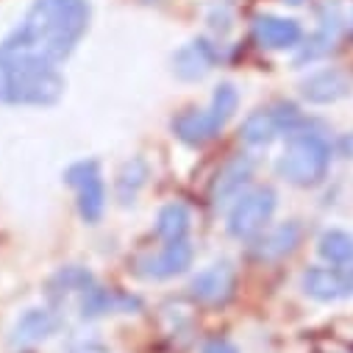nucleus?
Returning a JSON list of instances; mask_svg holds the SVG:
<instances>
[{
    "label": "nucleus",
    "instance_id": "obj_1",
    "mask_svg": "<svg viewBox=\"0 0 353 353\" xmlns=\"http://www.w3.org/2000/svg\"><path fill=\"white\" fill-rule=\"evenodd\" d=\"M86 0H34L23 23L0 42V59L26 70H56L90 31Z\"/></svg>",
    "mask_w": 353,
    "mask_h": 353
},
{
    "label": "nucleus",
    "instance_id": "obj_2",
    "mask_svg": "<svg viewBox=\"0 0 353 353\" xmlns=\"http://www.w3.org/2000/svg\"><path fill=\"white\" fill-rule=\"evenodd\" d=\"M331 167V145L323 134L295 131L279 159V172L295 187H317Z\"/></svg>",
    "mask_w": 353,
    "mask_h": 353
},
{
    "label": "nucleus",
    "instance_id": "obj_3",
    "mask_svg": "<svg viewBox=\"0 0 353 353\" xmlns=\"http://www.w3.org/2000/svg\"><path fill=\"white\" fill-rule=\"evenodd\" d=\"M64 95L59 70H17L0 61V103L6 106H53Z\"/></svg>",
    "mask_w": 353,
    "mask_h": 353
},
{
    "label": "nucleus",
    "instance_id": "obj_4",
    "mask_svg": "<svg viewBox=\"0 0 353 353\" xmlns=\"http://www.w3.org/2000/svg\"><path fill=\"white\" fill-rule=\"evenodd\" d=\"M276 192L270 187H256L250 192H242L228 214V231L236 239H250L259 236L264 228H268L273 212H276Z\"/></svg>",
    "mask_w": 353,
    "mask_h": 353
},
{
    "label": "nucleus",
    "instance_id": "obj_5",
    "mask_svg": "<svg viewBox=\"0 0 353 353\" xmlns=\"http://www.w3.org/2000/svg\"><path fill=\"white\" fill-rule=\"evenodd\" d=\"M301 114L292 103H276V106H268V109H259L253 112L242 128H239V137L245 145H253V148H264L270 145L273 139H279L281 134H295L301 131Z\"/></svg>",
    "mask_w": 353,
    "mask_h": 353
},
{
    "label": "nucleus",
    "instance_id": "obj_6",
    "mask_svg": "<svg viewBox=\"0 0 353 353\" xmlns=\"http://www.w3.org/2000/svg\"><path fill=\"white\" fill-rule=\"evenodd\" d=\"M64 181L78 192V212L83 223H98L106 209V184L98 161H75L67 167Z\"/></svg>",
    "mask_w": 353,
    "mask_h": 353
},
{
    "label": "nucleus",
    "instance_id": "obj_7",
    "mask_svg": "<svg viewBox=\"0 0 353 353\" xmlns=\"http://www.w3.org/2000/svg\"><path fill=\"white\" fill-rule=\"evenodd\" d=\"M195 259V248L187 242V239H179V242H167V248L150 259H142L139 261V273L145 279H153V281H164V279H172L184 273Z\"/></svg>",
    "mask_w": 353,
    "mask_h": 353
},
{
    "label": "nucleus",
    "instance_id": "obj_8",
    "mask_svg": "<svg viewBox=\"0 0 353 353\" xmlns=\"http://www.w3.org/2000/svg\"><path fill=\"white\" fill-rule=\"evenodd\" d=\"M353 92V78L345 72V70H320L314 75H309L303 83H301V95L309 101V103H317V106H325V103H336L342 98H347Z\"/></svg>",
    "mask_w": 353,
    "mask_h": 353
},
{
    "label": "nucleus",
    "instance_id": "obj_9",
    "mask_svg": "<svg viewBox=\"0 0 353 353\" xmlns=\"http://www.w3.org/2000/svg\"><path fill=\"white\" fill-rule=\"evenodd\" d=\"M234 281H236V276H234L231 264L228 261H214L212 268L201 270L192 279L190 292L201 303H225L234 292Z\"/></svg>",
    "mask_w": 353,
    "mask_h": 353
},
{
    "label": "nucleus",
    "instance_id": "obj_10",
    "mask_svg": "<svg viewBox=\"0 0 353 353\" xmlns=\"http://www.w3.org/2000/svg\"><path fill=\"white\" fill-rule=\"evenodd\" d=\"M253 39L268 48V50H287V48H298L303 39L301 23L290 20V17H273L264 14L253 20Z\"/></svg>",
    "mask_w": 353,
    "mask_h": 353
},
{
    "label": "nucleus",
    "instance_id": "obj_11",
    "mask_svg": "<svg viewBox=\"0 0 353 353\" xmlns=\"http://www.w3.org/2000/svg\"><path fill=\"white\" fill-rule=\"evenodd\" d=\"M301 287L309 298L331 303L353 292V276H345L334 268H309L301 279Z\"/></svg>",
    "mask_w": 353,
    "mask_h": 353
},
{
    "label": "nucleus",
    "instance_id": "obj_12",
    "mask_svg": "<svg viewBox=\"0 0 353 353\" xmlns=\"http://www.w3.org/2000/svg\"><path fill=\"white\" fill-rule=\"evenodd\" d=\"M250 175H253V161L245 159V156H236L231 161H225L217 175H214V181H212V201L220 206V203H228V201H236L242 195V190L248 187L250 181Z\"/></svg>",
    "mask_w": 353,
    "mask_h": 353
},
{
    "label": "nucleus",
    "instance_id": "obj_13",
    "mask_svg": "<svg viewBox=\"0 0 353 353\" xmlns=\"http://www.w3.org/2000/svg\"><path fill=\"white\" fill-rule=\"evenodd\" d=\"M217 61V50L209 39H192L172 56V72L181 81H198L203 78Z\"/></svg>",
    "mask_w": 353,
    "mask_h": 353
},
{
    "label": "nucleus",
    "instance_id": "obj_14",
    "mask_svg": "<svg viewBox=\"0 0 353 353\" xmlns=\"http://www.w3.org/2000/svg\"><path fill=\"white\" fill-rule=\"evenodd\" d=\"M59 323H61L59 314L50 309H28L12 331V345L14 347H31V345L53 336L59 331Z\"/></svg>",
    "mask_w": 353,
    "mask_h": 353
},
{
    "label": "nucleus",
    "instance_id": "obj_15",
    "mask_svg": "<svg viewBox=\"0 0 353 353\" xmlns=\"http://www.w3.org/2000/svg\"><path fill=\"white\" fill-rule=\"evenodd\" d=\"M220 128L223 125L214 120L212 112H198V109H190V112H184V114H179L172 120L175 137H179L181 142H187V145H192V148H201L209 139H214L220 134Z\"/></svg>",
    "mask_w": 353,
    "mask_h": 353
},
{
    "label": "nucleus",
    "instance_id": "obj_16",
    "mask_svg": "<svg viewBox=\"0 0 353 353\" xmlns=\"http://www.w3.org/2000/svg\"><path fill=\"white\" fill-rule=\"evenodd\" d=\"M301 242V225L298 223H281L276 228H270L264 234L256 245V259H264V261H276V259H284L287 253L295 250V245Z\"/></svg>",
    "mask_w": 353,
    "mask_h": 353
},
{
    "label": "nucleus",
    "instance_id": "obj_17",
    "mask_svg": "<svg viewBox=\"0 0 353 353\" xmlns=\"http://www.w3.org/2000/svg\"><path fill=\"white\" fill-rule=\"evenodd\" d=\"M92 287H95L92 273L83 270V268H75V264H72V268H64V270H59L50 279L48 295H50V301H64L72 292H86V290H92Z\"/></svg>",
    "mask_w": 353,
    "mask_h": 353
},
{
    "label": "nucleus",
    "instance_id": "obj_18",
    "mask_svg": "<svg viewBox=\"0 0 353 353\" xmlns=\"http://www.w3.org/2000/svg\"><path fill=\"white\" fill-rule=\"evenodd\" d=\"M190 231V209L184 203H167L156 217V236L164 242L187 239Z\"/></svg>",
    "mask_w": 353,
    "mask_h": 353
},
{
    "label": "nucleus",
    "instance_id": "obj_19",
    "mask_svg": "<svg viewBox=\"0 0 353 353\" xmlns=\"http://www.w3.org/2000/svg\"><path fill=\"white\" fill-rule=\"evenodd\" d=\"M145 181H148V164H145V159L125 161L123 170H120V175H117V201L123 206L134 203V198L145 187Z\"/></svg>",
    "mask_w": 353,
    "mask_h": 353
},
{
    "label": "nucleus",
    "instance_id": "obj_20",
    "mask_svg": "<svg viewBox=\"0 0 353 353\" xmlns=\"http://www.w3.org/2000/svg\"><path fill=\"white\" fill-rule=\"evenodd\" d=\"M317 250L328 264H350L353 261V234L339 231V228L325 231L317 242Z\"/></svg>",
    "mask_w": 353,
    "mask_h": 353
},
{
    "label": "nucleus",
    "instance_id": "obj_21",
    "mask_svg": "<svg viewBox=\"0 0 353 353\" xmlns=\"http://www.w3.org/2000/svg\"><path fill=\"white\" fill-rule=\"evenodd\" d=\"M120 303H128V301L114 295V292H109V290L92 287V290H86L83 298H81V314L83 317H101V314H109Z\"/></svg>",
    "mask_w": 353,
    "mask_h": 353
},
{
    "label": "nucleus",
    "instance_id": "obj_22",
    "mask_svg": "<svg viewBox=\"0 0 353 353\" xmlns=\"http://www.w3.org/2000/svg\"><path fill=\"white\" fill-rule=\"evenodd\" d=\"M236 106H239V95H236V90L231 83H220L217 90H214V98H212V114H214V120L220 123V125H225L231 117H234V112H236Z\"/></svg>",
    "mask_w": 353,
    "mask_h": 353
},
{
    "label": "nucleus",
    "instance_id": "obj_23",
    "mask_svg": "<svg viewBox=\"0 0 353 353\" xmlns=\"http://www.w3.org/2000/svg\"><path fill=\"white\" fill-rule=\"evenodd\" d=\"M334 48V34L331 31H317L309 42H306V48L301 50V56H298V61H312V59H320V56H325L328 50Z\"/></svg>",
    "mask_w": 353,
    "mask_h": 353
},
{
    "label": "nucleus",
    "instance_id": "obj_24",
    "mask_svg": "<svg viewBox=\"0 0 353 353\" xmlns=\"http://www.w3.org/2000/svg\"><path fill=\"white\" fill-rule=\"evenodd\" d=\"M67 353H106V347H103L101 342L90 339V342H75V345H70Z\"/></svg>",
    "mask_w": 353,
    "mask_h": 353
},
{
    "label": "nucleus",
    "instance_id": "obj_25",
    "mask_svg": "<svg viewBox=\"0 0 353 353\" xmlns=\"http://www.w3.org/2000/svg\"><path fill=\"white\" fill-rule=\"evenodd\" d=\"M203 353H239V350L228 339H212V342H206Z\"/></svg>",
    "mask_w": 353,
    "mask_h": 353
},
{
    "label": "nucleus",
    "instance_id": "obj_26",
    "mask_svg": "<svg viewBox=\"0 0 353 353\" xmlns=\"http://www.w3.org/2000/svg\"><path fill=\"white\" fill-rule=\"evenodd\" d=\"M284 3H292V6H298V3H303V0H284Z\"/></svg>",
    "mask_w": 353,
    "mask_h": 353
},
{
    "label": "nucleus",
    "instance_id": "obj_27",
    "mask_svg": "<svg viewBox=\"0 0 353 353\" xmlns=\"http://www.w3.org/2000/svg\"><path fill=\"white\" fill-rule=\"evenodd\" d=\"M350 276H353V273H350Z\"/></svg>",
    "mask_w": 353,
    "mask_h": 353
}]
</instances>
